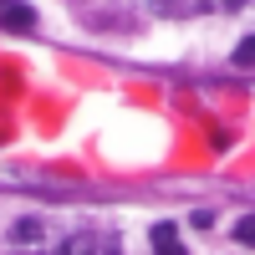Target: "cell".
I'll list each match as a JSON object with an SVG mask.
<instances>
[{"mask_svg":"<svg viewBox=\"0 0 255 255\" xmlns=\"http://www.w3.org/2000/svg\"><path fill=\"white\" fill-rule=\"evenodd\" d=\"M153 240H158V255H184L179 230H174V225H158V230H153Z\"/></svg>","mask_w":255,"mask_h":255,"instance_id":"3957f363","label":"cell"},{"mask_svg":"<svg viewBox=\"0 0 255 255\" xmlns=\"http://www.w3.org/2000/svg\"><path fill=\"white\" fill-rule=\"evenodd\" d=\"M235 240H240V245H255V215L235 220Z\"/></svg>","mask_w":255,"mask_h":255,"instance_id":"277c9868","label":"cell"},{"mask_svg":"<svg viewBox=\"0 0 255 255\" xmlns=\"http://www.w3.org/2000/svg\"><path fill=\"white\" fill-rule=\"evenodd\" d=\"M56 255H118V240L113 235H97V230H82V235L61 240Z\"/></svg>","mask_w":255,"mask_h":255,"instance_id":"6da1fadb","label":"cell"},{"mask_svg":"<svg viewBox=\"0 0 255 255\" xmlns=\"http://www.w3.org/2000/svg\"><path fill=\"white\" fill-rule=\"evenodd\" d=\"M235 67H255V36H245V46L235 51Z\"/></svg>","mask_w":255,"mask_h":255,"instance_id":"5b68a950","label":"cell"},{"mask_svg":"<svg viewBox=\"0 0 255 255\" xmlns=\"http://www.w3.org/2000/svg\"><path fill=\"white\" fill-rule=\"evenodd\" d=\"M0 26H5V31H31L36 10L31 5H5V0H0Z\"/></svg>","mask_w":255,"mask_h":255,"instance_id":"7a4b0ae2","label":"cell"}]
</instances>
